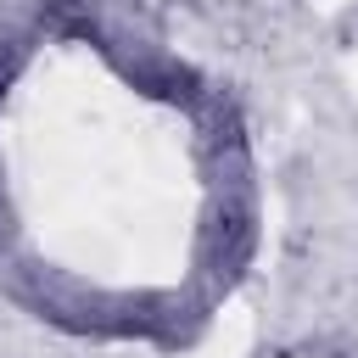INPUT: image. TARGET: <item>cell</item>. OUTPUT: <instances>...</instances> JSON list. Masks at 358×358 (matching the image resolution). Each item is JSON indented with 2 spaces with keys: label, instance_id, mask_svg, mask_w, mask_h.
Here are the masks:
<instances>
[]
</instances>
